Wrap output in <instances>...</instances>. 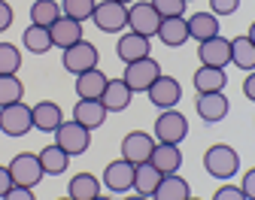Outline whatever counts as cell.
Returning a JSON list of instances; mask_svg holds the SVG:
<instances>
[{
  "label": "cell",
  "instance_id": "obj_1",
  "mask_svg": "<svg viewBox=\"0 0 255 200\" xmlns=\"http://www.w3.org/2000/svg\"><path fill=\"white\" fill-rule=\"evenodd\" d=\"M204 170H207V176H213V179H219V182L234 179L237 170H240V152H237L234 146H228V143L210 146V149L204 152Z\"/></svg>",
  "mask_w": 255,
  "mask_h": 200
},
{
  "label": "cell",
  "instance_id": "obj_2",
  "mask_svg": "<svg viewBox=\"0 0 255 200\" xmlns=\"http://www.w3.org/2000/svg\"><path fill=\"white\" fill-rule=\"evenodd\" d=\"M152 137L155 143H167V146H182L188 137V118L179 109H161L152 124Z\"/></svg>",
  "mask_w": 255,
  "mask_h": 200
},
{
  "label": "cell",
  "instance_id": "obj_3",
  "mask_svg": "<svg viewBox=\"0 0 255 200\" xmlns=\"http://www.w3.org/2000/svg\"><path fill=\"white\" fill-rule=\"evenodd\" d=\"M161 76V64H158L152 55L149 58H140V61H131L125 64V73H122V82L131 88L134 94H146L149 85Z\"/></svg>",
  "mask_w": 255,
  "mask_h": 200
},
{
  "label": "cell",
  "instance_id": "obj_4",
  "mask_svg": "<svg viewBox=\"0 0 255 200\" xmlns=\"http://www.w3.org/2000/svg\"><path fill=\"white\" fill-rule=\"evenodd\" d=\"M34 130V118H30V106L24 100L18 103H9V106H0V133L3 137H27Z\"/></svg>",
  "mask_w": 255,
  "mask_h": 200
},
{
  "label": "cell",
  "instance_id": "obj_5",
  "mask_svg": "<svg viewBox=\"0 0 255 200\" xmlns=\"http://www.w3.org/2000/svg\"><path fill=\"white\" fill-rule=\"evenodd\" d=\"M9 176H12V185H21V188H37L43 182V167H40V158L34 152H18L9 164Z\"/></svg>",
  "mask_w": 255,
  "mask_h": 200
},
{
  "label": "cell",
  "instance_id": "obj_6",
  "mask_svg": "<svg viewBox=\"0 0 255 200\" xmlns=\"http://www.w3.org/2000/svg\"><path fill=\"white\" fill-rule=\"evenodd\" d=\"M146 97H149V103H152L158 112H161V109H176L179 100H182V82H179L176 76L161 73V76L149 85Z\"/></svg>",
  "mask_w": 255,
  "mask_h": 200
},
{
  "label": "cell",
  "instance_id": "obj_7",
  "mask_svg": "<svg viewBox=\"0 0 255 200\" xmlns=\"http://www.w3.org/2000/svg\"><path fill=\"white\" fill-rule=\"evenodd\" d=\"M98 61H101V52H98V46L88 43V40L73 43L70 49H64V55H61L64 70L73 73V76H79V73H85V70H94V67H98Z\"/></svg>",
  "mask_w": 255,
  "mask_h": 200
},
{
  "label": "cell",
  "instance_id": "obj_8",
  "mask_svg": "<svg viewBox=\"0 0 255 200\" xmlns=\"http://www.w3.org/2000/svg\"><path fill=\"white\" fill-rule=\"evenodd\" d=\"M55 146H61L70 158L85 155L88 146H91V130L82 127V124L73 121V118H70V121H61V127L55 130Z\"/></svg>",
  "mask_w": 255,
  "mask_h": 200
},
{
  "label": "cell",
  "instance_id": "obj_9",
  "mask_svg": "<svg viewBox=\"0 0 255 200\" xmlns=\"http://www.w3.org/2000/svg\"><path fill=\"white\" fill-rule=\"evenodd\" d=\"M91 21L104 33H122V30H128V6L116 3V0H101L91 12Z\"/></svg>",
  "mask_w": 255,
  "mask_h": 200
},
{
  "label": "cell",
  "instance_id": "obj_10",
  "mask_svg": "<svg viewBox=\"0 0 255 200\" xmlns=\"http://www.w3.org/2000/svg\"><path fill=\"white\" fill-rule=\"evenodd\" d=\"M158 24H161V15L152 9L149 0H134V3L128 6V30L143 33V37L152 40L158 33Z\"/></svg>",
  "mask_w": 255,
  "mask_h": 200
},
{
  "label": "cell",
  "instance_id": "obj_11",
  "mask_svg": "<svg viewBox=\"0 0 255 200\" xmlns=\"http://www.w3.org/2000/svg\"><path fill=\"white\" fill-rule=\"evenodd\" d=\"M152 149H155V137L146 130H131L122 137V158L128 164H146L152 158Z\"/></svg>",
  "mask_w": 255,
  "mask_h": 200
},
{
  "label": "cell",
  "instance_id": "obj_12",
  "mask_svg": "<svg viewBox=\"0 0 255 200\" xmlns=\"http://www.w3.org/2000/svg\"><path fill=\"white\" fill-rule=\"evenodd\" d=\"M101 185L110 194H128V191L134 188V164H128L125 158L110 161L107 170H104V176H101Z\"/></svg>",
  "mask_w": 255,
  "mask_h": 200
},
{
  "label": "cell",
  "instance_id": "obj_13",
  "mask_svg": "<svg viewBox=\"0 0 255 200\" xmlns=\"http://www.w3.org/2000/svg\"><path fill=\"white\" fill-rule=\"evenodd\" d=\"M195 112H198V118H201V121H207V124H219V121H225V118H228L231 103H228L225 91L198 94V100H195Z\"/></svg>",
  "mask_w": 255,
  "mask_h": 200
},
{
  "label": "cell",
  "instance_id": "obj_14",
  "mask_svg": "<svg viewBox=\"0 0 255 200\" xmlns=\"http://www.w3.org/2000/svg\"><path fill=\"white\" fill-rule=\"evenodd\" d=\"M116 55H119L122 64L149 58V55H152V40L143 37V33H134V30H122V37H119V43H116Z\"/></svg>",
  "mask_w": 255,
  "mask_h": 200
},
{
  "label": "cell",
  "instance_id": "obj_15",
  "mask_svg": "<svg viewBox=\"0 0 255 200\" xmlns=\"http://www.w3.org/2000/svg\"><path fill=\"white\" fill-rule=\"evenodd\" d=\"M198 58H201L204 67H219V70H225V67L231 64V40H225L219 33V37H213V40L198 43Z\"/></svg>",
  "mask_w": 255,
  "mask_h": 200
},
{
  "label": "cell",
  "instance_id": "obj_16",
  "mask_svg": "<svg viewBox=\"0 0 255 200\" xmlns=\"http://www.w3.org/2000/svg\"><path fill=\"white\" fill-rule=\"evenodd\" d=\"M30 118H34V130L43 133H55L64 121V109L55 103V100H40V103L30 106Z\"/></svg>",
  "mask_w": 255,
  "mask_h": 200
},
{
  "label": "cell",
  "instance_id": "obj_17",
  "mask_svg": "<svg viewBox=\"0 0 255 200\" xmlns=\"http://www.w3.org/2000/svg\"><path fill=\"white\" fill-rule=\"evenodd\" d=\"M185 21H188V40H195V43L213 40V37H219V30H222L219 15H213L210 9H204V12H191Z\"/></svg>",
  "mask_w": 255,
  "mask_h": 200
},
{
  "label": "cell",
  "instance_id": "obj_18",
  "mask_svg": "<svg viewBox=\"0 0 255 200\" xmlns=\"http://www.w3.org/2000/svg\"><path fill=\"white\" fill-rule=\"evenodd\" d=\"M49 37H52V49H61V52L70 49L79 40H85L82 37V24L73 21V18H67V15H61L55 24H49Z\"/></svg>",
  "mask_w": 255,
  "mask_h": 200
},
{
  "label": "cell",
  "instance_id": "obj_19",
  "mask_svg": "<svg viewBox=\"0 0 255 200\" xmlns=\"http://www.w3.org/2000/svg\"><path fill=\"white\" fill-rule=\"evenodd\" d=\"M149 164H152L161 176L179 173V170H182V149H179V146H167V143H155Z\"/></svg>",
  "mask_w": 255,
  "mask_h": 200
},
{
  "label": "cell",
  "instance_id": "obj_20",
  "mask_svg": "<svg viewBox=\"0 0 255 200\" xmlns=\"http://www.w3.org/2000/svg\"><path fill=\"white\" fill-rule=\"evenodd\" d=\"M191 88L195 94H213V91H225L228 88V73L219 70V67H198L195 76H191Z\"/></svg>",
  "mask_w": 255,
  "mask_h": 200
},
{
  "label": "cell",
  "instance_id": "obj_21",
  "mask_svg": "<svg viewBox=\"0 0 255 200\" xmlns=\"http://www.w3.org/2000/svg\"><path fill=\"white\" fill-rule=\"evenodd\" d=\"M131 97H134V91L128 88V85L122 82V76H119V79H110V82H107V88H104V94H101V103H104V109L113 115V112H125L128 106H131Z\"/></svg>",
  "mask_w": 255,
  "mask_h": 200
},
{
  "label": "cell",
  "instance_id": "obj_22",
  "mask_svg": "<svg viewBox=\"0 0 255 200\" xmlns=\"http://www.w3.org/2000/svg\"><path fill=\"white\" fill-rule=\"evenodd\" d=\"M107 82H110V76L101 70V67H94V70H85V73L76 76V97H82V100H101Z\"/></svg>",
  "mask_w": 255,
  "mask_h": 200
},
{
  "label": "cell",
  "instance_id": "obj_23",
  "mask_svg": "<svg viewBox=\"0 0 255 200\" xmlns=\"http://www.w3.org/2000/svg\"><path fill=\"white\" fill-rule=\"evenodd\" d=\"M107 109H104V103L101 100H76V106H73V121H79L82 127H88V130H98L104 121H107Z\"/></svg>",
  "mask_w": 255,
  "mask_h": 200
},
{
  "label": "cell",
  "instance_id": "obj_24",
  "mask_svg": "<svg viewBox=\"0 0 255 200\" xmlns=\"http://www.w3.org/2000/svg\"><path fill=\"white\" fill-rule=\"evenodd\" d=\"M158 40H161L167 49H179L188 43V21L185 15L179 18H161V24H158V33H155Z\"/></svg>",
  "mask_w": 255,
  "mask_h": 200
},
{
  "label": "cell",
  "instance_id": "obj_25",
  "mask_svg": "<svg viewBox=\"0 0 255 200\" xmlns=\"http://www.w3.org/2000/svg\"><path fill=\"white\" fill-rule=\"evenodd\" d=\"M188 197H191V185L179 173H170V176H161V182H158L149 200H188Z\"/></svg>",
  "mask_w": 255,
  "mask_h": 200
},
{
  "label": "cell",
  "instance_id": "obj_26",
  "mask_svg": "<svg viewBox=\"0 0 255 200\" xmlns=\"http://www.w3.org/2000/svg\"><path fill=\"white\" fill-rule=\"evenodd\" d=\"M37 158H40V167H43L46 176H61V173L70 170V155L61 146H55V143L43 146V152H37Z\"/></svg>",
  "mask_w": 255,
  "mask_h": 200
},
{
  "label": "cell",
  "instance_id": "obj_27",
  "mask_svg": "<svg viewBox=\"0 0 255 200\" xmlns=\"http://www.w3.org/2000/svg\"><path fill=\"white\" fill-rule=\"evenodd\" d=\"M101 179L94 176V173H76L73 179H70V185H67V197L70 200H94L101 194Z\"/></svg>",
  "mask_w": 255,
  "mask_h": 200
},
{
  "label": "cell",
  "instance_id": "obj_28",
  "mask_svg": "<svg viewBox=\"0 0 255 200\" xmlns=\"http://www.w3.org/2000/svg\"><path fill=\"white\" fill-rule=\"evenodd\" d=\"M231 64L237 67V70H243V73L255 70V43L246 37V33L231 40Z\"/></svg>",
  "mask_w": 255,
  "mask_h": 200
},
{
  "label": "cell",
  "instance_id": "obj_29",
  "mask_svg": "<svg viewBox=\"0 0 255 200\" xmlns=\"http://www.w3.org/2000/svg\"><path fill=\"white\" fill-rule=\"evenodd\" d=\"M158 182H161V173L155 170V167L146 161V164H137L134 167V194H143V197H152L155 194V188H158Z\"/></svg>",
  "mask_w": 255,
  "mask_h": 200
},
{
  "label": "cell",
  "instance_id": "obj_30",
  "mask_svg": "<svg viewBox=\"0 0 255 200\" xmlns=\"http://www.w3.org/2000/svg\"><path fill=\"white\" fill-rule=\"evenodd\" d=\"M21 46L34 55H46L52 49V37H49V27H40V24H27L24 33H21Z\"/></svg>",
  "mask_w": 255,
  "mask_h": 200
},
{
  "label": "cell",
  "instance_id": "obj_31",
  "mask_svg": "<svg viewBox=\"0 0 255 200\" xmlns=\"http://www.w3.org/2000/svg\"><path fill=\"white\" fill-rule=\"evenodd\" d=\"M61 18V0H34L30 3V24L49 27Z\"/></svg>",
  "mask_w": 255,
  "mask_h": 200
},
{
  "label": "cell",
  "instance_id": "obj_32",
  "mask_svg": "<svg viewBox=\"0 0 255 200\" xmlns=\"http://www.w3.org/2000/svg\"><path fill=\"white\" fill-rule=\"evenodd\" d=\"M21 70V49L15 43H0V76H15Z\"/></svg>",
  "mask_w": 255,
  "mask_h": 200
},
{
  "label": "cell",
  "instance_id": "obj_33",
  "mask_svg": "<svg viewBox=\"0 0 255 200\" xmlns=\"http://www.w3.org/2000/svg\"><path fill=\"white\" fill-rule=\"evenodd\" d=\"M94 6H98V0H61V15H67L73 21H88Z\"/></svg>",
  "mask_w": 255,
  "mask_h": 200
},
{
  "label": "cell",
  "instance_id": "obj_34",
  "mask_svg": "<svg viewBox=\"0 0 255 200\" xmlns=\"http://www.w3.org/2000/svg\"><path fill=\"white\" fill-rule=\"evenodd\" d=\"M24 100V82L18 76H0V106Z\"/></svg>",
  "mask_w": 255,
  "mask_h": 200
},
{
  "label": "cell",
  "instance_id": "obj_35",
  "mask_svg": "<svg viewBox=\"0 0 255 200\" xmlns=\"http://www.w3.org/2000/svg\"><path fill=\"white\" fill-rule=\"evenodd\" d=\"M152 3V9L161 15V18H179V15H185V0H149Z\"/></svg>",
  "mask_w": 255,
  "mask_h": 200
},
{
  "label": "cell",
  "instance_id": "obj_36",
  "mask_svg": "<svg viewBox=\"0 0 255 200\" xmlns=\"http://www.w3.org/2000/svg\"><path fill=\"white\" fill-rule=\"evenodd\" d=\"M240 9V0H210V12L225 18V15H234Z\"/></svg>",
  "mask_w": 255,
  "mask_h": 200
},
{
  "label": "cell",
  "instance_id": "obj_37",
  "mask_svg": "<svg viewBox=\"0 0 255 200\" xmlns=\"http://www.w3.org/2000/svg\"><path fill=\"white\" fill-rule=\"evenodd\" d=\"M213 200H246V194H243V188H240V185L222 182V188L213 194Z\"/></svg>",
  "mask_w": 255,
  "mask_h": 200
},
{
  "label": "cell",
  "instance_id": "obj_38",
  "mask_svg": "<svg viewBox=\"0 0 255 200\" xmlns=\"http://www.w3.org/2000/svg\"><path fill=\"white\" fill-rule=\"evenodd\" d=\"M3 200H37V194H34V188H21V185H12V188L3 194Z\"/></svg>",
  "mask_w": 255,
  "mask_h": 200
},
{
  "label": "cell",
  "instance_id": "obj_39",
  "mask_svg": "<svg viewBox=\"0 0 255 200\" xmlns=\"http://www.w3.org/2000/svg\"><path fill=\"white\" fill-rule=\"evenodd\" d=\"M12 18H15V9L6 3V0H0V33L12 27Z\"/></svg>",
  "mask_w": 255,
  "mask_h": 200
},
{
  "label": "cell",
  "instance_id": "obj_40",
  "mask_svg": "<svg viewBox=\"0 0 255 200\" xmlns=\"http://www.w3.org/2000/svg\"><path fill=\"white\" fill-rule=\"evenodd\" d=\"M240 188H243L246 200H255V167L243 173V182H240Z\"/></svg>",
  "mask_w": 255,
  "mask_h": 200
},
{
  "label": "cell",
  "instance_id": "obj_41",
  "mask_svg": "<svg viewBox=\"0 0 255 200\" xmlns=\"http://www.w3.org/2000/svg\"><path fill=\"white\" fill-rule=\"evenodd\" d=\"M12 188V176H9V167L0 164V200H3V194Z\"/></svg>",
  "mask_w": 255,
  "mask_h": 200
},
{
  "label": "cell",
  "instance_id": "obj_42",
  "mask_svg": "<svg viewBox=\"0 0 255 200\" xmlns=\"http://www.w3.org/2000/svg\"><path fill=\"white\" fill-rule=\"evenodd\" d=\"M243 94L255 103V70H249V73H246V79H243Z\"/></svg>",
  "mask_w": 255,
  "mask_h": 200
},
{
  "label": "cell",
  "instance_id": "obj_43",
  "mask_svg": "<svg viewBox=\"0 0 255 200\" xmlns=\"http://www.w3.org/2000/svg\"><path fill=\"white\" fill-rule=\"evenodd\" d=\"M122 200H149V197H143V194H134V191H128Z\"/></svg>",
  "mask_w": 255,
  "mask_h": 200
},
{
  "label": "cell",
  "instance_id": "obj_44",
  "mask_svg": "<svg viewBox=\"0 0 255 200\" xmlns=\"http://www.w3.org/2000/svg\"><path fill=\"white\" fill-rule=\"evenodd\" d=\"M246 37H249V40H252V43H255V21H252V24H249V33H246Z\"/></svg>",
  "mask_w": 255,
  "mask_h": 200
},
{
  "label": "cell",
  "instance_id": "obj_45",
  "mask_svg": "<svg viewBox=\"0 0 255 200\" xmlns=\"http://www.w3.org/2000/svg\"><path fill=\"white\" fill-rule=\"evenodd\" d=\"M94 200H116V197H110V194H98Z\"/></svg>",
  "mask_w": 255,
  "mask_h": 200
},
{
  "label": "cell",
  "instance_id": "obj_46",
  "mask_svg": "<svg viewBox=\"0 0 255 200\" xmlns=\"http://www.w3.org/2000/svg\"><path fill=\"white\" fill-rule=\"evenodd\" d=\"M116 3H125V6H131V3H134V0H116Z\"/></svg>",
  "mask_w": 255,
  "mask_h": 200
},
{
  "label": "cell",
  "instance_id": "obj_47",
  "mask_svg": "<svg viewBox=\"0 0 255 200\" xmlns=\"http://www.w3.org/2000/svg\"><path fill=\"white\" fill-rule=\"evenodd\" d=\"M58 200H70V197H58Z\"/></svg>",
  "mask_w": 255,
  "mask_h": 200
},
{
  "label": "cell",
  "instance_id": "obj_48",
  "mask_svg": "<svg viewBox=\"0 0 255 200\" xmlns=\"http://www.w3.org/2000/svg\"><path fill=\"white\" fill-rule=\"evenodd\" d=\"M188 200H201V197H188Z\"/></svg>",
  "mask_w": 255,
  "mask_h": 200
},
{
  "label": "cell",
  "instance_id": "obj_49",
  "mask_svg": "<svg viewBox=\"0 0 255 200\" xmlns=\"http://www.w3.org/2000/svg\"><path fill=\"white\" fill-rule=\"evenodd\" d=\"M185 3H191V0H185Z\"/></svg>",
  "mask_w": 255,
  "mask_h": 200
}]
</instances>
